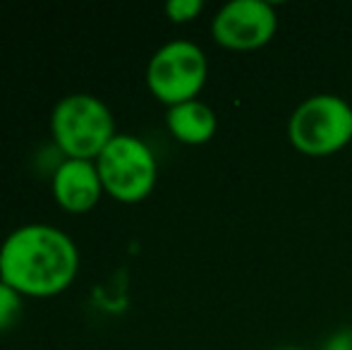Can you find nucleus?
<instances>
[{
	"mask_svg": "<svg viewBox=\"0 0 352 350\" xmlns=\"http://www.w3.org/2000/svg\"><path fill=\"white\" fill-rule=\"evenodd\" d=\"M79 250L65 230L48 223L14 228L0 243V281L27 298H53L72 285Z\"/></svg>",
	"mask_w": 352,
	"mask_h": 350,
	"instance_id": "f257e3e1",
	"label": "nucleus"
},
{
	"mask_svg": "<svg viewBox=\"0 0 352 350\" xmlns=\"http://www.w3.org/2000/svg\"><path fill=\"white\" fill-rule=\"evenodd\" d=\"M51 135L65 159L96 161L118 135L113 111L94 94H67L53 106Z\"/></svg>",
	"mask_w": 352,
	"mask_h": 350,
	"instance_id": "f03ea898",
	"label": "nucleus"
},
{
	"mask_svg": "<svg viewBox=\"0 0 352 350\" xmlns=\"http://www.w3.org/2000/svg\"><path fill=\"white\" fill-rule=\"evenodd\" d=\"M287 140L311 159L338 154L352 142V106L336 94H314L292 111Z\"/></svg>",
	"mask_w": 352,
	"mask_h": 350,
	"instance_id": "7ed1b4c3",
	"label": "nucleus"
},
{
	"mask_svg": "<svg viewBox=\"0 0 352 350\" xmlns=\"http://www.w3.org/2000/svg\"><path fill=\"white\" fill-rule=\"evenodd\" d=\"M96 168L103 190L122 204H137L153 192L158 164L151 146L135 135H116L98 154Z\"/></svg>",
	"mask_w": 352,
	"mask_h": 350,
	"instance_id": "20e7f679",
	"label": "nucleus"
},
{
	"mask_svg": "<svg viewBox=\"0 0 352 350\" xmlns=\"http://www.w3.org/2000/svg\"><path fill=\"white\" fill-rule=\"evenodd\" d=\"M209 77L206 53L187 39L168 41L148 58L146 87L168 108L195 101Z\"/></svg>",
	"mask_w": 352,
	"mask_h": 350,
	"instance_id": "39448f33",
	"label": "nucleus"
},
{
	"mask_svg": "<svg viewBox=\"0 0 352 350\" xmlns=\"http://www.w3.org/2000/svg\"><path fill=\"white\" fill-rule=\"evenodd\" d=\"M278 14L266 0H232L211 19V36L228 51H256L274 41Z\"/></svg>",
	"mask_w": 352,
	"mask_h": 350,
	"instance_id": "423d86ee",
	"label": "nucleus"
},
{
	"mask_svg": "<svg viewBox=\"0 0 352 350\" xmlns=\"http://www.w3.org/2000/svg\"><path fill=\"white\" fill-rule=\"evenodd\" d=\"M103 192L106 190H103L96 161L65 159L53 173V197L70 214L91 211Z\"/></svg>",
	"mask_w": 352,
	"mask_h": 350,
	"instance_id": "0eeeda50",
	"label": "nucleus"
},
{
	"mask_svg": "<svg viewBox=\"0 0 352 350\" xmlns=\"http://www.w3.org/2000/svg\"><path fill=\"white\" fill-rule=\"evenodd\" d=\"M166 125L177 142L187 146H199L213 140L218 130V118L209 103L195 98V101H185L168 108Z\"/></svg>",
	"mask_w": 352,
	"mask_h": 350,
	"instance_id": "6e6552de",
	"label": "nucleus"
},
{
	"mask_svg": "<svg viewBox=\"0 0 352 350\" xmlns=\"http://www.w3.org/2000/svg\"><path fill=\"white\" fill-rule=\"evenodd\" d=\"M19 312H22V295L12 285L0 281V331H8L10 327H14Z\"/></svg>",
	"mask_w": 352,
	"mask_h": 350,
	"instance_id": "1a4fd4ad",
	"label": "nucleus"
},
{
	"mask_svg": "<svg viewBox=\"0 0 352 350\" xmlns=\"http://www.w3.org/2000/svg\"><path fill=\"white\" fill-rule=\"evenodd\" d=\"M204 10L201 0H168L166 3V14L170 17V22L175 24H185L197 19Z\"/></svg>",
	"mask_w": 352,
	"mask_h": 350,
	"instance_id": "9d476101",
	"label": "nucleus"
},
{
	"mask_svg": "<svg viewBox=\"0 0 352 350\" xmlns=\"http://www.w3.org/2000/svg\"><path fill=\"white\" fill-rule=\"evenodd\" d=\"M321 350H352V327L338 329L336 333H331Z\"/></svg>",
	"mask_w": 352,
	"mask_h": 350,
	"instance_id": "9b49d317",
	"label": "nucleus"
},
{
	"mask_svg": "<svg viewBox=\"0 0 352 350\" xmlns=\"http://www.w3.org/2000/svg\"><path fill=\"white\" fill-rule=\"evenodd\" d=\"M278 350H305V348H297V346H285V348H278Z\"/></svg>",
	"mask_w": 352,
	"mask_h": 350,
	"instance_id": "f8f14e48",
	"label": "nucleus"
}]
</instances>
